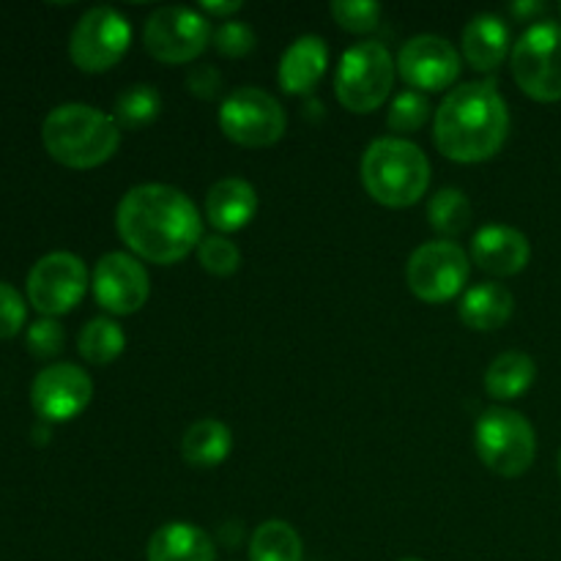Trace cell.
<instances>
[{"label":"cell","instance_id":"cell-1","mask_svg":"<svg viewBox=\"0 0 561 561\" xmlns=\"http://www.w3.org/2000/svg\"><path fill=\"white\" fill-rule=\"evenodd\" d=\"M121 241L135 257L173 266L203 241V219L195 203L168 184H140L126 192L115 211Z\"/></svg>","mask_w":561,"mask_h":561},{"label":"cell","instance_id":"cell-2","mask_svg":"<svg viewBox=\"0 0 561 561\" xmlns=\"http://www.w3.org/2000/svg\"><path fill=\"white\" fill-rule=\"evenodd\" d=\"M507 135L510 110L493 82H466L436 110L433 142L453 162H488L502 151Z\"/></svg>","mask_w":561,"mask_h":561},{"label":"cell","instance_id":"cell-3","mask_svg":"<svg viewBox=\"0 0 561 561\" xmlns=\"http://www.w3.org/2000/svg\"><path fill=\"white\" fill-rule=\"evenodd\" d=\"M42 142L49 157L71 170H91L115 157L121 126L113 115L91 104L69 102L49 110L42 124Z\"/></svg>","mask_w":561,"mask_h":561},{"label":"cell","instance_id":"cell-4","mask_svg":"<svg viewBox=\"0 0 561 561\" xmlns=\"http://www.w3.org/2000/svg\"><path fill=\"white\" fill-rule=\"evenodd\" d=\"M359 173L367 195L387 208L414 206L431 186V162L425 151L403 137L370 142Z\"/></svg>","mask_w":561,"mask_h":561},{"label":"cell","instance_id":"cell-5","mask_svg":"<svg viewBox=\"0 0 561 561\" xmlns=\"http://www.w3.org/2000/svg\"><path fill=\"white\" fill-rule=\"evenodd\" d=\"M394 66L398 60L378 42H359L345 49L334 75L340 104L356 115L376 113L392 93Z\"/></svg>","mask_w":561,"mask_h":561},{"label":"cell","instance_id":"cell-6","mask_svg":"<svg viewBox=\"0 0 561 561\" xmlns=\"http://www.w3.org/2000/svg\"><path fill=\"white\" fill-rule=\"evenodd\" d=\"M474 447L482 463L499 477H524L537 458L531 422L513 409H488L474 425Z\"/></svg>","mask_w":561,"mask_h":561},{"label":"cell","instance_id":"cell-7","mask_svg":"<svg viewBox=\"0 0 561 561\" xmlns=\"http://www.w3.org/2000/svg\"><path fill=\"white\" fill-rule=\"evenodd\" d=\"M513 77L520 91L542 104L561 102V25L553 20L535 22L515 42Z\"/></svg>","mask_w":561,"mask_h":561},{"label":"cell","instance_id":"cell-8","mask_svg":"<svg viewBox=\"0 0 561 561\" xmlns=\"http://www.w3.org/2000/svg\"><path fill=\"white\" fill-rule=\"evenodd\" d=\"M285 110L272 93L261 88H239L219 107V129L241 148H268L283 140Z\"/></svg>","mask_w":561,"mask_h":561},{"label":"cell","instance_id":"cell-9","mask_svg":"<svg viewBox=\"0 0 561 561\" xmlns=\"http://www.w3.org/2000/svg\"><path fill=\"white\" fill-rule=\"evenodd\" d=\"M214 38L206 16L186 5H164L146 20L142 44L153 60L168 66L192 64L197 55L206 53Z\"/></svg>","mask_w":561,"mask_h":561},{"label":"cell","instance_id":"cell-10","mask_svg":"<svg viewBox=\"0 0 561 561\" xmlns=\"http://www.w3.org/2000/svg\"><path fill=\"white\" fill-rule=\"evenodd\" d=\"M471 274V257L455 241H427L409 257L405 283L416 299L427 305L453 301L466 288Z\"/></svg>","mask_w":561,"mask_h":561},{"label":"cell","instance_id":"cell-11","mask_svg":"<svg viewBox=\"0 0 561 561\" xmlns=\"http://www.w3.org/2000/svg\"><path fill=\"white\" fill-rule=\"evenodd\" d=\"M131 44V25L121 11L96 5L85 11L69 38L71 64L88 75H102L113 69Z\"/></svg>","mask_w":561,"mask_h":561},{"label":"cell","instance_id":"cell-12","mask_svg":"<svg viewBox=\"0 0 561 561\" xmlns=\"http://www.w3.org/2000/svg\"><path fill=\"white\" fill-rule=\"evenodd\" d=\"M88 290V268L75 252H49L27 272V301L44 318L75 310Z\"/></svg>","mask_w":561,"mask_h":561},{"label":"cell","instance_id":"cell-13","mask_svg":"<svg viewBox=\"0 0 561 561\" xmlns=\"http://www.w3.org/2000/svg\"><path fill=\"white\" fill-rule=\"evenodd\" d=\"M93 296L110 316H135L151 296V279L135 255L107 252L93 268Z\"/></svg>","mask_w":561,"mask_h":561},{"label":"cell","instance_id":"cell-14","mask_svg":"<svg viewBox=\"0 0 561 561\" xmlns=\"http://www.w3.org/2000/svg\"><path fill=\"white\" fill-rule=\"evenodd\" d=\"M93 398V381L82 367L71 362L49 365L33 378L31 403L44 422H69L88 409Z\"/></svg>","mask_w":561,"mask_h":561},{"label":"cell","instance_id":"cell-15","mask_svg":"<svg viewBox=\"0 0 561 561\" xmlns=\"http://www.w3.org/2000/svg\"><path fill=\"white\" fill-rule=\"evenodd\" d=\"M398 71L409 82L411 91H447L460 77V55L447 38L422 33L400 47Z\"/></svg>","mask_w":561,"mask_h":561},{"label":"cell","instance_id":"cell-16","mask_svg":"<svg viewBox=\"0 0 561 561\" xmlns=\"http://www.w3.org/2000/svg\"><path fill=\"white\" fill-rule=\"evenodd\" d=\"M529 239L510 225H485L471 241V263L493 277L520 274L529 266Z\"/></svg>","mask_w":561,"mask_h":561},{"label":"cell","instance_id":"cell-17","mask_svg":"<svg viewBox=\"0 0 561 561\" xmlns=\"http://www.w3.org/2000/svg\"><path fill=\"white\" fill-rule=\"evenodd\" d=\"M329 66V49L327 42L321 36H299L279 58V71L277 80L283 85L285 93L290 96H301V93H310L318 82L323 80Z\"/></svg>","mask_w":561,"mask_h":561},{"label":"cell","instance_id":"cell-18","mask_svg":"<svg viewBox=\"0 0 561 561\" xmlns=\"http://www.w3.org/2000/svg\"><path fill=\"white\" fill-rule=\"evenodd\" d=\"M257 214V192L244 179H222L208 190L206 217L219 233L244 230Z\"/></svg>","mask_w":561,"mask_h":561},{"label":"cell","instance_id":"cell-19","mask_svg":"<svg viewBox=\"0 0 561 561\" xmlns=\"http://www.w3.org/2000/svg\"><path fill=\"white\" fill-rule=\"evenodd\" d=\"M146 557L148 561H214L217 546L201 526L173 520L153 531Z\"/></svg>","mask_w":561,"mask_h":561},{"label":"cell","instance_id":"cell-20","mask_svg":"<svg viewBox=\"0 0 561 561\" xmlns=\"http://www.w3.org/2000/svg\"><path fill=\"white\" fill-rule=\"evenodd\" d=\"M515 296L502 283H480L460 299V321L474 332H493L513 318Z\"/></svg>","mask_w":561,"mask_h":561},{"label":"cell","instance_id":"cell-21","mask_svg":"<svg viewBox=\"0 0 561 561\" xmlns=\"http://www.w3.org/2000/svg\"><path fill=\"white\" fill-rule=\"evenodd\" d=\"M510 53V27L496 14H477L463 31V55L471 69L493 71Z\"/></svg>","mask_w":561,"mask_h":561},{"label":"cell","instance_id":"cell-22","mask_svg":"<svg viewBox=\"0 0 561 561\" xmlns=\"http://www.w3.org/2000/svg\"><path fill=\"white\" fill-rule=\"evenodd\" d=\"M233 453V433L219 420H197L181 438V458L195 469L222 466Z\"/></svg>","mask_w":561,"mask_h":561},{"label":"cell","instance_id":"cell-23","mask_svg":"<svg viewBox=\"0 0 561 561\" xmlns=\"http://www.w3.org/2000/svg\"><path fill=\"white\" fill-rule=\"evenodd\" d=\"M537 378V365L524 351H507L496 356L485 370V392L493 400L524 398Z\"/></svg>","mask_w":561,"mask_h":561},{"label":"cell","instance_id":"cell-24","mask_svg":"<svg viewBox=\"0 0 561 561\" xmlns=\"http://www.w3.org/2000/svg\"><path fill=\"white\" fill-rule=\"evenodd\" d=\"M305 546L285 520H266L250 537V561H301Z\"/></svg>","mask_w":561,"mask_h":561},{"label":"cell","instance_id":"cell-25","mask_svg":"<svg viewBox=\"0 0 561 561\" xmlns=\"http://www.w3.org/2000/svg\"><path fill=\"white\" fill-rule=\"evenodd\" d=\"M77 348H80L82 359L91 362V365H110L124 354L126 334L113 318H93L82 327Z\"/></svg>","mask_w":561,"mask_h":561},{"label":"cell","instance_id":"cell-26","mask_svg":"<svg viewBox=\"0 0 561 561\" xmlns=\"http://www.w3.org/2000/svg\"><path fill=\"white\" fill-rule=\"evenodd\" d=\"M159 113H162V96L157 88L146 85V82L126 88L115 99V124L121 129H146L159 118Z\"/></svg>","mask_w":561,"mask_h":561},{"label":"cell","instance_id":"cell-27","mask_svg":"<svg viewBox=\"0 0 561 561\" xmlns=\"http://www.w3.org/2000/svg\"><path fill=\"white\" fill-rule=\"evenodd\" d=\"M427 222H431V228L436 230V233L447 236V239L460 236L471 225L469 197L460 190H453V186L438 190L436 195L431 197V203H427Z\"/></svg>","mask_w":561,"mask_h":561},{"label":"cell","instance_id":"cell-28","mask_svg":"<svg viewBox=\"0 0 561 561\" xmlns=\"http://www.w3.org/2000/svg\"><path fill=\"white\" fill-rule=\"evenodd\" d=\"M427 118H431V102H427L425 93L403 91L394 96L392 110L387 115V124L398 135H409V131L422 129L427 124Z\"/></svg>","mask_w":561,"mask_h":561},{"label":"cell","instance_id":"cell-29","mask_svg":"<svg viewBox=\"0 0 561 561\" xmlns=\"http://www.w3.org/2000/svg\"><path fill=\"white\" fill-rule=\"evenodd\" d=\"M197 261L214 277H230L241 266V250L228 236H206L197 247Z\"/></svg>","mask_w":561,"mask_h":561},{"label":"cell","instance_id":"cell-30","mask_svg":"<svg viewBox=\"0 0 561 561\" xmlns=\"http://www.w3.org/2000/svg\"><path fill=\"white\" fill-rule=\"evenodd\" d=\"M332 16L343 31L370 33L381 22V5L376 0H337L332 3Z\"/></svg>","mask_w":561,"mask_h":561},{"label":"cell","instance_id":"cell-31","mask_svg":"<svg viewBox=\"0 0 561 561\" xmlns=\"http://www.w3.org/2000/svg\"><path fill=\"white\" fill-rule=\"evenodd\" d=\"M66 343L64 327H60L55 318H38V321L31 323L25 334V345L36 359H53V356L60 354Z\"/></svg>","mask_w":561,"mask_h":561},{"label":"cell","instance_id":"cell-32","mask_svg":"<svg viewBox=\"0 0 561 561\" xmlns=\"http://www.w3.org/2000/svg\"><path fill=\"white\" fill-rule=\"evenodd\" d=\"M214 47L225 58H244L255 49V31L247 22H222L214 33Z\"/></svg>","mask_w":561,"mask_h":561},{"label":"cell","instance_id":"cell-33","mask_svg":"<svg viewBox=\"0 0 561 561\" xmlns=\"http://www.w3.org/2000/svg\"><path fill=\"white\" fill-rule=\"evenodd\" d=\"M25 318L27 305L20 296V290L0 279V340L16 337L20 329L25 327Z\"/></svg>","mask_w":561,"mask_h":561},{"label":"cell","instance_id":"cell-34","mask_svg":"<svg viewBox=\"0 0 561 561\" xmlns=\"http://www.w3.org/2000/svg\"><path fill=\"white\" fill-rule=\"evenodd\" d=\"M186 88H190L192 96L197 99H217L219 91H222V75L217 71V66L203 64L195 66V69L186 75Z\"/></svg>","mask_w":561,"mask_h":561},{"label":"cell","instance_id":"cell-35","mask_svg":"<svg viewBox=\"0 0 561 561\" xmlns=\"http://www.w3.org/2000/svg\"><path fill=\"white\" fill-rule=\"evenodd\" d=\"M201 11H206V14L219 16V20L228 22L230 16L239 14L241 11V0H230V3H219V0L214 3V0H206V3H201Z\"/></svg>","mask_w":561,"mask_h":561},{"label":"cell","instance_id":"cell-36","mask_svg":"<svg viewBox=\"0 0 561 561\" xmlns=\"http://www.w3.org/2000/svg\"><path fill=\"white\" fill-rule=\"evenodd\" d=\"M542 11H546V5L542 3H529V0H524V3H515L513 5V14L518 16V20H531V16H537V14H542Z\"/></svg>","mask_w":561,"mask_h":561},{"label":"cell","instance_id":"cell-37","mask_svg":"<svg viewBox=\"0 0 561 561\" xmlns=\"http://www.w3.org/2000/svg\"><path fill=\"white\" fill-rule=\"evenodd\" d=\"M559 477H561V453H559Z\"/></svg>","mask_w":561,"mask_h":561},{"label":"cell","instance_id":"cell-38","mask_svg":"<svg viewBox=\"0 0 561 561\" xmlns=\"http://www.w3.org/2000/svg\"><path fill=\"white\" fill-rule=\"evenodd\" d=\"M400 561H422V559H400Z\"/></svg>","mask_w":561,"mask_h":561},{"label":"cell","instance_id":"cell-39","mask_svg":"<svg viewBox=\"0 0 561 561\" xmlns=\"http://www.w3.org/2000/svg\"><path fill=\"white\" fill-rule=\"evenodd\" d=\"M559 14H561V3H559Z\"/></svg>","mask_w":561,"mask_h":561}]
</instances>
